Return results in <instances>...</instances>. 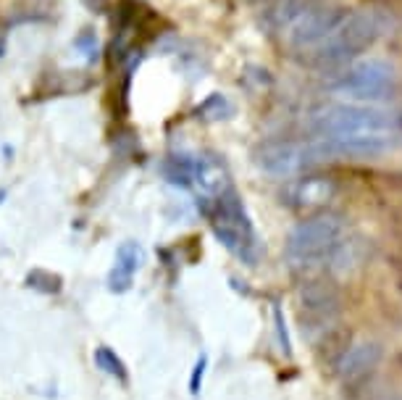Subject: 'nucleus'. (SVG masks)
Returning a JSON list of instances; mask_svg holds the SVG:
<instances>
[{"instance_id":"obj_1","label":"nucleus","mask_w":402,"mask_h":400,"mask_svg":"<svg viewBox=\"0 0 402 400\" xmlns=\"http://www.w3.org/2000/svg\"><path fill=\"white\" fill-rule=\"evenodd\" d=\"M311 129L315 145L326 156H381L402 142V122L394 113L365 106L337 103L313 113Z\"/></svg>"},{"instance_id":"obj_13","label":"nucleus","mask_w":402,"mask_h":400,"mask_svg":"<svg viewBox=\"0 0 402 400\" xmlns=\"http://www.w3.org/2000/svg\"><path fill=\"white\" fill-rule=\"evenodd\" d=\"M274 324H277V338H279V345H281V353L289 358L292 356V340H289V329H287V322H284L281 306H274Z\"/></svg>"},{"instance_id":"obj_8","label":"nucleus","mask_w":402,"mask_h":400,"mask_svg":"<svg viewBox=\"0 0 402 400\" xmlns=\"http://www.w3.org/2000/svg\"><path fill=\"white\" fill-rule=\"evenodd\" d=\"M189 185L205 200H216L231 188L227 166L216 161L213 156H198L189 161Z\"/></svg>"},{"instance_id":"obj_2","label":"nucleus","mask_w":402,"mask_h":400,"mask_svg":"<svg viewBox=\"0 0 402 400\" xmlns=\"http://www.w3.org/2000/svg\"><path fill=\"white\" fill-rule=\"evenodd\" d=\"M360 240L352 238L347 222L337 213L311 216L289 232L284 258L292 269L329 266L334 272H350L360 263Z\"/></svg>"},{"instance_id":"obj_11","label":"nucleus","mask_w":402,"mask_h":400,"mask_svg":"<svg viewBox=\"0 0 402 400\" xmlns=\"http://www.w3.org/2000/svg\"><path fill=\"white\" fill-rule=\"evenodd\" d=\"M95 363H98V369H101V372H105V374H111V376H116V379L126 382L124 361H121V358H119L111 348H105V345H103V348L95 350Z\"/></svg>"},{"instance_id":"obj_7","label":"nucleus","mask_w":402,"mask_h":400,"mask_svg":"<svg viewBox=\"0 0 402 400\" xmlns=\"http://www.w3.org/2000/svg\"><path fill=\"white\" fill-rule=\"evenodd\" d=\"M334 195H337V185L329 176H297L281 192L284 203L292 208H318L326 206Z\"/></svg>"},{"instance_id":"obj_15","label":"nucleus","mask_w":402,"mask_h":400,"mask_svg":"<svg viewBox=\"0 0 402 400\" xmlns=\"http://www.w3.org/2000/svg\"><path fill=\"white\" fill-rule=\"evenodd\" d=\"M129 285H132V274H126V272H121V269L114 266V272L108 274V288L114 290V292H126Z\"/></svg>"},{"instance_id":"obj_14","label":"nucleus","mask_w":402,"mask_h":400,"mask_svg":"<svg viewBox=\"0 0 402 400\" xmlns=\"http://www.w3.org/2000/svg\"><path fill=\"white\" fill-rule=\"evenodd\" d=\"M205 369H208V356L202 353L200 358L195 361V369H192V376H189V392H192V395H200V390H202V376H205Z\"/></svg>"},{"instance_id":"obj_10","label":"nucleus","mask_w":402,"mask_h":400,"mask_svg":"<svg viewBox=\"0 0 402 400\" xmlns=\"http://www.w3.org/2000/svg\"><path fill=\"white\" fill-rule=\"evenodd\" d=\"M145 263V250L137 242H121L119 250H116V269H121L126 274L134 276L137 269H142Z\"/></svg>"},{"instance_id":"obj_12","label":"nucleus","mask_w":402,"mask_h":400,"mask_svg":"<svg viewBox=\"0 0 402 400\" xmlns=\"http://www.w3.org/2000/svg\"><path fill=\"white\" fill-rule=\"evenodd\" d=\"M26 285L40 290V292H58V290H61V276L37 269V272H32V274L26 276Z\"/></svg>"},{"instance_id":"obj_3","label":"nucleus","mask_w":402,"mask_h":400,"mask_svg":"<svg viewBox=\"0 0 402 400\" xmlns=\"http://www.w3.org/2000/svg\"><path fill=\"white\" fill-rule=\"evenodd\" d=\"M326 88L340 98L368 106V103L394 98L400 90V74L390 61L360 58L342 66L337 74H331Z\"/></svg>"},{"instance_id":"obj_9","label":"nucleus","mask_w":402,"mask_h":400,"mask_svg":"<svg viewBox=\"0 0 402 400\" xmlns=\"http://www.w3.org/2000/svg\"><path fill=\"white\" fill-rule=\"evenodd\" d=\"M378 361H381V348L376 342H355L342 350L334 369L344 382H358L365 374H371Z\"/></svg>"},{"instance_id":"obj_4","label":"nucleus","mask_w":402,"mask_h":400,"mask_svg":"<svg viewBox=\"0 0 402 400\" xmlns=\"http://www.w3.org/2000/svg\"><path fill=\"white\" fill-rule=\"evenodd\" d=\"M211 226H213V235L218 238V242L231 256H237L239 261L255 266L258 256H261L258 235L252 229V222L247 211H245V206H242V200H239V195L231 188L213 200Z\"/></svg>"},{"instance_id":"obj_5","label":"nucleus","mask_w":402,"mask_h":400,"mask_svg":"<svg viewBox=\"0 0 402 400\" xmlns=\"http://www.w3.org/2000/svg\"><path fill=\"white\" fill-rule=\"evenodd\" d=\"M297 313H300V326L305 338L313 340V342L326 338L329 332L340 324V292L324 279H311L297 292Z\"/></svg>"},{"instance_id":"obj_6","label":"nucleus","mask_w":402,"mask_h":400,"mask_svg":"<svg viewBox=\"0 0 402 400\" xmlns=\"http://www.w3.org/2000/svg\"><path fill=\"white\" fill-rule=\"evenodd\" d=\"M321 158L324 153L315 142H268L255 153L258 166L271 176H295Z\"/></svg>"}]
</instances>
